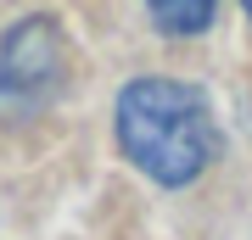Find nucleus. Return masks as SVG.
<instances>
[{
  "label": "nucleus",
  "instance_id": "1",
  "mask_svg": "<svg viewBox=\"0 0 252 240\" xmlns=\"http://www.w3.org/2000/svg\"><path fill=\"white\" fill-rule=\"evenodd\" d=\"M112 129H118L124 157L162 190H180L190 179H202L219 151V123L207 112L202 89L185 79H162V73L129 79L118 89Z\"/></svg>",
  "mask_w": 252,
  "mask_h": 240
},
{
  "label": "nucleus",
  "instance_id": "3",
  "mask_svg": "<svg viewBox=\"0 0 252 240\" xmlns=\"http://www.w3.org/2000/svg\"><path fill=\"white\" fill-rule=\"evenodd\" d=\"M146 11L162 34H202L213 23V0H146Z\"/></svg>",
  "mask_w": 252,
  "mask_h": 240
},
{
  "label": "nucleus",
  "instance_id": "2",
  "mask_svg": "<svg viewBox=\"0 0 252 240\" xmlns=\"http://www.w3.org/2000/svg\"><path fill=\"white\" fill-rule=\"evenodd\" d=\"M67 79V34L56 17H23L0 34V117H28Z\"/></svg>",
  "mask_w": 252,
  "mask_h": 240
},
{
  "label": "nucleus",
  "instance_id": "4",
  "mask_svg": "<svg viewBox=\"0 0 252 240\" xmlns=\"http://www.w3.org/2000/svg\"><path fill=\"white\" fill-rule=\"evenodd\" d=\"M241 6H247V17H252V0H241Z\"/></svg>",
  "mask_w": 252,
  "mask_h": 240
}]
</instances>
